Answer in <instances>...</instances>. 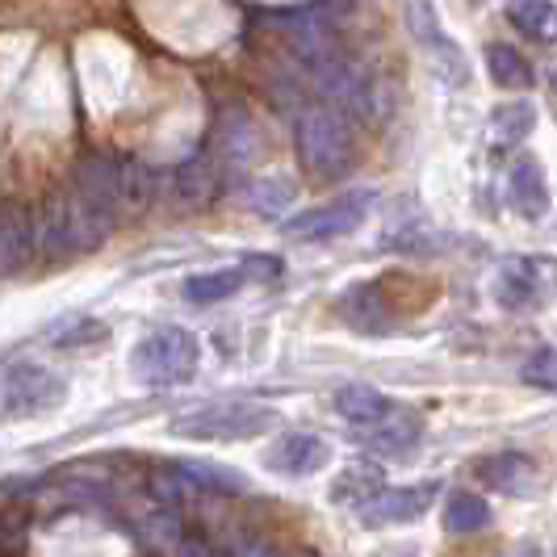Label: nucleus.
Returning a JSON list of instances; mask_svg holds the SVG:
<instances>
[{"label": "nucleus", "mask_w": 557, "mask_h": 557, "mask_svg": "<svg viewBox=\"0 0 557 557\" xmlns=\"http://www.w3.org/2000/svg\"><path fill=\"white\" fill-rule=\"evenodd\" d=\"M197 361H201V344H197L194 332L185 327H156L147 332L135 344V357H131V369L143 386H156V391H168V386H185L197 373Z\"/></svg>", "instance_id": "nucleus-1"}, {"label": "nucleus", "mask_w": 557, "mask_h": 557, "mask_svg": "<svg viewBox=\"0 0 557 557\" xmlns=\"http://www.w3.org/2000/svg\"><path fill=\"white\" fill-rule=\"evenodd\" d=\"M298 160L314 181H339L352 168V131L327 106L298 113Z\"/></svg>", "instance_id": "nucleus-2"}, {"label": "nucleus", "mask_w": 557, "mask_h": 557, "mask_svg": "<svg viewBox=\"0 0 557 557\" xmlns=\"http://www.w3.org/2000/svg\"><path fill=\"white\" fill-rule=\"evenodd\" d=\"M273 423L269 407H256V403H210V407H197L185 416L172 419V432L176 436H189V441H248L256 432H264Z\"/></svg>", "instance_id": "nucleus-3"}, {"label": "nucleus", "mask_w": 557, "mask_h": 557, "mask_svg": "<svg viewBox=\"0 0 557 557\" xmlns=\"http://www.w3.org/2000/svg\"><path fill=\"white\" fill-rule=\"evenodd\" d=\"M557 289V260L549 256H511L495 273V302L503 310H536Z\"/></svg>", "instance_id": "nucleus-4"}, {"label": "nucleus", "mask_w": 557, "mask_h": 557, "mask_svg": "<svg viewBox=\"0 0 557 557\" xmlns=\"http://www.w3.org/2000/svg\"><path fill=\"white\" fill-rule=\"evenodd\" d=\"M369 201H373L369 189H361V194H344V197H335V201L314 206V210H307V214H294L281 231H285V239H298V244L339 239V235H352V231L364 223Z\"/></svg>", "instance_id": "nucleus-5"}, {"label": "nucleus", "mask_w": 557, "mask_h": 557, "mask_svg": "<svg viewBox=\"0 0 557 557\" xmlns=\"http://www.w3.org/2000/svg\"><path fill=\"white\" fill-rule=\"evenodd\" d=\"M63 403V382H59L51 369L42 364H13L4 373V391H0V407L9 419H34L55 411Z\"/></svg>", "instance_id": "nucleus-6"}, {"label": "nucleus", "mask_w": 557, "mask_h": 557, "mask_svg": "<svg viewBox=\"0 0 557 557\" xmlns=\"http://www.w3.org/2000/svg\"><path fill=\"white\" fill-rule=\"evenodd\" d=\"M327 457H332V448H327L323 436H314V432H285V436H277L269 445L264 466L281 478H310L327 466Z\"/></svg>", "instance_id": "nucleus-7"}, {"label": "nucleus", "mask_w": 557, "mask_h": 557, "mask_svg": "<svg viewBox=\"0 0 557 557\" xmlns=\"http://www.w3.org/2000/svg\"><path fill=\"white\" fill-rule=\"evenodd\" d=\"M63 206H67V223H72V244H76V251H97L113 235L117 214H113L106 201L84 194L81 185L63 189Z\"/></svg>", "instance_id": "nucleus-8"}, {"label": "nucleus", "mask_w": 557, "mask_h": 557, "mask_svg": "<svg viewBox=\"0 0 557 557\" xmlns=\"http://www.w3.org/2000/svg\"><path fill=\"white\" fill-rule=\"evenodd\" d=\"M436 499V482H423V486H391L382 491L373 503L361 507V520L369 529H386V524H407V520H419Z\"/></svg>", "instance_id": "nucleus-9"}, {"label": "nucleus", "mask_w": 557, "mask_h": 557, "mask_svg": "<svg viewBox=\"0 0 557 557\" xmlns=\"http://www.w3.org/2000/svg\"><path fill=\"white\" fill-rule=\"evenodd\" d=\"M160 172L143 164L139 156H117V214L126 219H147V210L160 197Z\"/></svg>", "instance_id": "nucleus-10"}, {"label": "nucleus", "mask_w": 557, "mask_h": 557, "mask_svg": "<svg viewBox=\"0 0 557 557\" xmlns=\"http://www.w3.org/2000/svg\"><path fill=\"white\" fill-rule=\"evenodd\" d=\"M407 13H411V29H416V38L428 47V55L432 63L441 67L448 76V84H461L466 81V63H461V51L448 42V34L441 29L436 22V13H432V0H407Z\"/></svg>", "instance_id": "nucleus-11"}, {"label": "nucleus", "mask_w": 557, "mask_h": 557, "mask_svg": "<svg viewBox=\"0 0 557 557\" xmlns=\"http://www.w3.org/2000/svg\"><path fill=\"white\" fill-rule=\"evenodd\" d=\"M507 201L520 219H545L549 214V189H545V172L532 156H516L507 168Z\"/></svg>", "instance_id": "nucleus-12"}, {"label": "nucleus", "mask_w": 557, "mask_h": 557, "mask_svg": "<svg viewBox=\"0 0 557 557\" xmlns=\"http://www.w3.org/2000/svg\"><path fill=\"white\" fill-rule=\"evenodd\" d=\"M357 436H361V445L373 448V453L403 457V453H411V448L419 445L423 423H419L416 411H407V407H391V411L377 419L373 428H364V432H357Z\"/></svg>", "instance_id": "nucleus-13"}, {"label": "nucleus", "mask_w": 557, "mask_h": 557, "mask_svg": "<svg viewBox=\"0 0 557 557\" xmlns=\"http://www.w3.org/2000/svg\"><path fill=\"white\" fill-rule=\"evenodd\" d=\"M164 189H168V201H172L176 210H201V206L214 201L219 181H214V168L197 156V160H185V164H176L168 172Z\"/></svg>", "instance_id": "nucleus-14"}, {"label": "nucleus", "mask_w": 557, "mask_h": 557, "mask_svg": "<svg viewBox=\"0 0 557 557\" xmlns=\"http://www.w3.org/2000/svg\"><path fill=\"white\" fill-rule=\"evenodd\" d=\"M34 219H29L26 206H0V277L26 269L29 256H34Z\"/></svg>", "instance_id": "nucleus-15"}, {"label": "nucleus", "mask_w": 557, "mask_h": 557, "mask_svg": "<svg viewBox=\"0 0 557 557\" xmlns=\"http://www.w3.org/2000/svg\"><path fill=\"white\" fill-rule=\"evenodd\" d=\"M34 244H38V251H42V256H51V260H67V256H76L63 194H51L47 201H42V214L34 219Z\"/></svg>", "instance_id": "nucleus-16"}, {"label": "nucleus", "mask_w": 557, "mask_h": 557, "mask_svg": "<svg viewBox=\"0 0 557 557\" xmlns=\"http://www.w3.org/2000/svg\"><path fill=\"white\" fill-rule=\"evenodd\" d=\"M339 319L357 332H386L391 327V310L382 302V289L377 285H352L344 298H339Z\"/></svg>", "instance_id": "nucleus-17"}, {"label": "nucleus", "mask_w": 557, "mask_h": 557, "mask_svg": "<svg viewBox=\"0 0 557 557\" xmlns=\"http://www.w3.org/2000/svg\"><path fill=\"white\" fill-rule=\"evenodd\" d=\"M478 478L491 482V491H503V495H524L536 478V466H532L524 453H495L478 466Z\"/></svg>", "instance_id": "nucleus-18"}, {"label": "nucleus", "mask_w": 557, "mask_h": 557, "mask_svg": "<svg viewBox=\"0 0 557 557\" xmlns=\"http://www.w3.org/2000/svg\"><path fill=\"white\" fill-rule=\"evenodd\" d=\"M386 491V478H382V470L373 466V461H352L344 474L332 482V495L339 503H352L357 511H361L364 503H373L377 495Z\"/></svg>", "instance_id": "nucleus-19"}, {"label": "nucleus", "mask_w": 557, "mask_h": 557, "mask_svg": "<svg viewBox=\"0 0 557 557\" xmlns=\"http://www.w3.org/2000/svg\"><path fill=\"white\" fill-rule=\"evenodd\" d=\"M391 407H394V403H386V398L373 391V386H344V391L335 394V411L352 423V432L373 428V423L386 416Z\"/></svg>", "instance_id": "nucleus-20"}, {"label": "nucleus", "mask_w": 557, "mask_h": 557, "mask_svg": "<svg viewBox=\"0 0 557 557\" xmlns=\"http://www.w3.org/2000/svg\"><path fill=\"white\" fill-rule=\"evenodd\" d=\"M244 264H235V269H210V273H194V277L185 281V298L197 302V307H210V302H223L231 294H239L244 289Z\"/></svg>", "instance_id": "nucleus-21"}, {"label": "nucleus", "mask_w": 557, "mask_h": 557, "mask_svg": "<svg viewBox=\"0 0 557 557\" xmlns=\"http://www.w3.org/2000/svg\"><path fill=\"white\" fill-rule=\"evenodd\" d=\"M491 524V503L474 495V491H453L445 503V529L453 536H470Z\"/></svg>", "instance_id": "nucleus-22"}, {"label": "nucleus", "mask_w": 557, "mask_h": 557, "mask_svg": "<svg viewBox=\"0 0 557 557\" xmlns=\"http://www.w3.org/2000/svg\"><path fill=\"white\" fill-rule=\"evenodd\" d=\"M511 26L536 42H557V4L554 0H511Z\"/></svg>", "instance_id": "nucleus-23"}, {"label": "nucleus", "mask_w": 557, "mask_h": 557, "mask_svg": "<svg viewBox=\"0 0 557 557\" xmlns=\"http://www.w3.org/2000/svg\"><path fill=\"white\" fill-rule=\"evenodd\" d=\"M168 474L181 482V491H226V495H239V491H244V478L239 474L214 470V466H201V461L168 466Z\"/></svg>", "instance_id": "nucleus-24"}, {"label": "nucleus", "mask_w": 557, "mask_h": 557, "mask_svg": "<svg viewBox=\"0 0 557 557\" xmlns=\"http://www.w3.org/2000/svg\"><path fill=\"white\" fill-rule=\"evenodd\" d=\"M482 59H486V72H491V81L499 84V88H529L532 84L529 59L520 55L516 47H507V42H491Z\"/></svg>", "instance_id": "nucleus-25"}, {"label": "nucleus", "mask_w": 557, "mask_h": 557, "mask_svg": "<svg viewBox=\"0 0 557 557\" xmlns=\"http://www.w3.org/2000/svg\"><path fill=\"white\" fill-rule=\"evenodd\" d=\"M219 143H223V160L226 164H244L251 156V147H256V135H251L248 117L244 110H231L223 113V122H219Z\"/></svg>", "instance_id": "nucleus-26"}, {"label": "nucleus", "mask_w": 557, "mask_h": 557, "mask_svg": "<svg viewBox=\"0 0 557 557\" xmlns=\"http://www.w3.org/2000/svg\"><path fill=\"white\" fill-rule=\"evenodd\" d=\"M248 201L260 214H273V219H277V214L289 210V201H294V185L281 181V176H260V181H251Z\"/></svg>", "instance_id": "nucleus-27"}, {"label": "nucleus", "mask_w": 557, "mask_h": 557, "mask_svg": "<svg viewBox=\"0 0 557 557\" xmlns=\"http://www.w3.org/2000/svg\"><path fill=\"white\" fill-rule=\"evenodd\" d=\"M491 126H495V135H499V139H524L532 126H536V110H532L529 101L503 106V110H495Z\"/></svg>", "instance_id": "nucleus-28"}, {"label": "nucleus", "mask_w": 557, "mask_h": 557, "mask_svg": "<svg viewBox=\"0 0 557 557\" xmlns=\"http://www.w3.org/2000/svg\"><path fill=\"white\" fill-rule=\"evenodd\" d=\"M520 377L536 386V391H549L557 394V348H541V352H532L524 369H520Z\"/></svg>", "instance_id": "nucleus-29"}, {"label": "nucleus", "mask_w": 557, "mask_h": 557, "mask_svg": "<svg viewBox=\"0 0 557 557\" xmlns=\"http://www.w3.org/2000/svg\"><path fill=\"white\" fill-rule=\"evenodd\" d=\"M314 22L323 29H344L357 22V0H314Z\"/></svg>", "instance_id": "nucleus-30"}, {"label": "nucleus", "mask_w": 557, "mask_h": 557, "mask_svg": "<svg viewBox=\"0 0 557 557\" xmlns=\"http://www.w3.org/2000/svg\"><path fill=\"white\" fill-rule=\"evenodd\" d=\"M106 323H97V319H76L67 332H59L55 335V344L59 348H81V344H101L106 339Z\"/></svg>", "instance_id": "nucleus-31"}, {"label": "nucleus", "mask_w": 557, "mask_h": 557, "mask_svg": "<svg viewBox=\"0 0 557 557\" xmlns=\"http://www.w3.org/2000/svg\"><path fill=\"white\" fill-rule=\"evenodd\" d=\"M511 557H536V549H520V554H511Z\"/></svg>", "instance_id": "nucleus-32"}, {"label": "nucleus", "mask_w": 557, "mask_h": 557, "mask_svg": "<svg viewBox=\"0 0 557 557\" xmlns=\"http://www.w3.org/2000/svg\"><path fill=\"white\" fill-rule=\"evenodd\" d=\"M554 88H557V67H554Z\"/></svg>", "instance_id": "nucleus-33"}, {"label": "nucleus", "mask_w": 557, "mask_h": 557, "mask_svg": "<svg viewBox=\"0 0 557 557\" xmlns=\"http://www.w3.org/2000/svg\"><path fill=\"white\" fill-rule=\"evenodd\" d=\"M294 557H310V554H294Z\"/></svg>", "instance_id": "nucleus-34"}]
</instances>
